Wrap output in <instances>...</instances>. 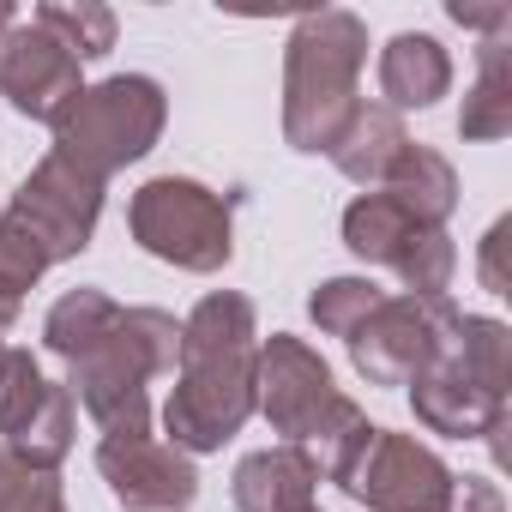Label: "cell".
I'll list each match as a JSON object with an SVG mask.
<instances>
[{
	"label": "cell",
	"mask_w": 512,
	"mask_h": 512,
	"mask_svg": "<svg viewBox=\"0 0 512 512\" xmlns=\"http://www.w3.org/2000/svg\"><path fill=\"white\" fill-rule=\"evenodd\" d=\"M506 326L488 314H458L440 350L410 380L416 422L446 440H488L494 464L506 458Z\"/></svg>",
	"instance_id": "277c9868"
},
{
	"label": "cell",
	"mask_w": 512,
	"mask_h": 512,
	"mask_svg": "<svg viewBox=\"0 0 512 512\" xmlns=\"http://www.w3.org/2000/svg\"><path fill=\"white\" fill-rule=\"evenodd\" d=\"M229 494L241 512H308L320 494V464L308 446H260L235 464Z\"/></svg>",
	"instance_id": "9a60e30c"
},
{
	"label": "cell",
	"mask_w": 512,
	"mask_h": 512,
	"mask_svg": "<svg viewBox=\"0 0 512 512\" xmlns=\"http://www.w3.org/2000/svg\"><path fill=\"white\" fill-rule=\"evenodd\" d=\"M0 512H67L61 476L55 470H31L0 446Z\"/></svg>",
	"instance_id": "603a6c76"
},
{
	"label": "cell",
	"mask_w": 512,
	"mask_h": 512,
	"mask_svg": "<svg viewBox=\"0 0 512 512\" xmlns=\"http://www.w3.org/2000/svg\"><path fill=\"white\" fill-rule=\"evenodd\" d=\"M452 320L458 308L446 296H380V308L344 344L368 386H410L422 362L440 350V338L452 332Z\"/></svg>",
	"instance_id": "30bf717a"
},
{
	"label": "cell",
	"mask_w": 512,
	"mask_h": 512,
	"mask_svg": "<svg viewBox=\"0 0 512 512\" xmlns=\"http://www.w3.org/2000/svg\"><path fill=\"white\" fill-rule=\"evenodd\" d=\"M55 260H49V247L7 211L0 217V326H13L19 320V308H25V296L37 290V278L49 272Z\"/></svg>",
	"instance_id": "ffe728a7"
},
{
	"label": "cell",
	"mask_w": 512,
	"mask_h": 512,
	"mask_svg": "<svg viewBox=\"0 0 512 512\" xmlns=\"http://www.w3.org/2000/svg\"><path fill=\"white\" fill-rule=\"evenodd\" d=\"M404 145H410L404 121H398L386 103H362L326 157H332V163H338V169H344L356 187H368V193H374V187L386 181V169L398 163V151H404Z\"/></svg>",
	"instance_id": "e0dca14e"
},
{
	"label": "cell",
	"mask_w": 512,
	"mask_h": 512,
	"mask_svg": "<svg viewBox=\"0 0 512 512\" xmlns=\"http://www.w3.org/2000/svg\"><path fill=\"white\" fill-rule=\"evenodd\" d=\"M368 67V25L350 7L302 13L284 43V139L290 151H332L362 109L356 85Z\"/></svg>",
	"instance_id": "3957f363"
},
{
	"label": "cell",
	"mask_w": 512,
	"mask_h": 512,
	"mask_svg": "<svg viewBox=\"0 0 512 512\" xmlns=\"http://www.w3.org/2000/svg\"><path fill=\"white\" fill-rule=\"evenodd\" d=\"M0 374H7V344H0Z\"/></svg>",
	"instance_id": "83f0119b"
},
{
	"label": "cell",
	"mask_w": 512,
	"mask_h": 512,
	"mask_svg": "<svg viewBox=\"0 0 512 512\" xmlns=\"http://www.w3.org/2000/svg\"><path fill=\"white\" fill-rule=\"evenodd\" d=\"M452 91V55L428 31H398L380 49V97L392 115L404 109H434Z\"/></svg>",
	"instance_id": "2e32d148"
},
{
	"label": "cell",
	"mask_w": 512,
	"mask_h": 512,
	"mask_svg": "<svg viewBox=\"0 0 512 512\" xmlns=\"http://www.w3.org/2000/svg\"><path fill=\"white\" fill-rule=\"evenodd\" d=\"M163 121H169L163 85L145 73H115L103 85H85L49 127H55V157L109 187L115 169L139 163L163 139Z\"/></svg>",
	"instance_id": "8992f818"
},
{
	"label": "cell",
	"mask_w": 512,
	"mask_h": 512,
	"mask_svg": "<svg viewBox=\"0 0 512 512\" xmlns=\"http://www.w3.org/2000/svg\"><path fill=\"white\" fill-rule=\"evenodd\" d=\"M344 247L368 266H386L404 296H446L452 290V272H458V247L446 229L410 217L392 193H362L350 199L344 211Z\"/></svg>",
	"instance_id": "ba28073f"
},
{
	"label": "cell",
	"mask_w": 512,
	"mask_h": 512,
	"mask_svg": "<svg viewBox=\"0 0 512 512\" xmlns=\"http://www.w3.org/2000/svg\"><path fill=\"white\" fill-rule=\"evenodd\" d=\"M380 284L374 278H326L314 296H308V314H314V326L326 332V338H350L374 308H380Z\"/></svg>",
	"instance_id": "7402d4cb"
},
{
	"label": "cell",
	"mask_w": 512,
	"mask_h": 512,
	"mask_svg": "<svg viewBox=\"0 0 512 512\" xmlns=\"http://www.w3.org/2000/svg\"><path fill=\"white\" fill-rule=\"evenodd\" d=\"M79 91H85L79 55L55 31H43L37 19H19V25L0 31V97H7L19 115L55 121Z\"/></svg>",
	"instance_id": "5bb4252c"
},
{
	"label": "cell",
	"mask_w": 512,
	"mask_h": 512,
	"mask_svg": "<svg viewBox=\"0 0 512 512\" xmlns=\"http://www.w3.org/2000/svg\"><path fill=\"white\" fill-rule=\"evenodd\" d=\"M13 217L49 247V260H79L97 235V217H103V181H91L85 169H73L67 157H43L19 193H13Z\"/></svg>",
	"instance_id": "7c38bea8"
},
{
	"label": "cell",
	"mask_w": 512,
	"mask_h": 512,
	"mask_svg": "<svg viewBox=\"0 0 512 512\" xmlns=\"http://www.w3.org/2000/svg\"><path fill=\"white\" fill-rule=\"evenodd\" d=\"M458 133L476 139V145L512 133V37H506V31L476 49V85L464 91Z\"/></svg>",
	"instance_id": "ac0fdd59"
},
{
	"label": "cell",
	"mask_w": 512,
	"mask_h": 512,
	"mask_svg": "<svg viewBox=\"0 0 512 512\" xmlns=\"http://www.w3.org/2000/svg\"><path fill=\"white\" fill-rule=\"evenodd\" d=\"M253 410H260V320L247 296L211 290L181 320L175 392L163 404L169 446H181L187 458L223 452V440H235Z\"/></svg>",
	"instance_id": "7a4b0ae2"
},
{
	"label": "cell",
	"mask_w": 512,
	"mask_h": 512,
	"mask_svg": "<svg viewBox=\"0 0 512 512\" xmlns=\"http://www.w3.org/2000/svg\"><path fill=\"white\" fill-rule=\"evenodd\" d=\"M452 25H464V31H488V37H500V31H512V7H470V0H452Z\"/></svg>",
	"instance_id": "484cf974"
},
{
	"label": "cell",
	"mask_w": 512,
	"mask_h": 512,
	"mask_svg": "<svg viewBox=\"0 0 512 512\" xmlns=\"http://www.w3.org/2000/svg\"><path fill=\"white\" fill-rule=\"evenodd\" d=\"M506 241H512V217H494L488 235H482V290L488 296H512V278H506Z\"/></svg>",
	"instance_id": "cb8c5ba5"
},
{
	"label": "cell",
	"mask_w": 512,
	"mask_h": 512,
	"mask_svg": "<svg viewBox=\"0 0 512 512\" xmlns=\"http://www.w3.org/2000/svg\"><path fill=\"white\" fill-rule=\"evenodd\" d=\"M43 31H55L73 55H79V67L85 61H103L109 49H115V13L109 7H97V0H79V7H73V0H43V7L31 13Z\"/></svg>",
	"instance_id": "44dd1931"
},
{
	"label": "cell",
	"mask_w": 512,
	"mask_h": 512,
	"mask_svg": "<svg viewBox=\"0 0 512 512\" xmlns=\"http://www.w3.org/2000/svg\"><path fill=\"white\" fill-rule=\"evenodd\" d=\"M446 512H506V500H500V488L488 476H452Z\"/></svg>",
	"instance_id": "d4e9b609"
},
{
	"label": "cell",
	"mask_w": 512,
	"mask_h": 512,
	"mask_svg": "<svg viewBox=\"0 0 512 512\" xmlns=\"http://www.w3.org/2000/svg\"><path fill=\"white\" fill-rule=\"evenodd\" d=\"M380 193H392L410 217L446 229V217H452V205H458V175H452V163H446L440 151H428V145L410 139V145L398 151V163L386 169Z\"/></svg>",
	"instance_id": "d6986e66"
},
{
	"label": "cell",
	"mask_w": 512,
	"mask_h": 512,
	"mask_svg": "<svg viewBox=\"0 0 512 512\" xmlns=\"http://www.w3.org/2000/svg\"><path fill=\"white\" fill-rule=\"evenodd\" d=\"M260 410L272 422V434H284V446H308L320 476L338 482L344 464L356 458V446L368 440V416L356 398H344L332 386V368L314 344L272 332L260 344Z\"/></svg>",
	"instance_id": "5b68a950"
},
{
	"label": "cell",
	"mask_w": 512,
	"mask_h": 512,
	"mask_svg": "<svg viewBox=\"0 0 512 512\" xmlns=\"http://www.w3.org/2000/svg\"><path fill=\"white\" fill-rule=\"evenodd\" d=\"M338 488L350 500H362L368 512H446L452 500V470L434 446H422L416 434H392V428H368V440L356 446V458L344 464Z\"/></svg>",
	"instance_id": "9c48e42d"
},
{
	"label": "cell",
	"mask_w": 512,
	"mask_h": 512,
	"mask_svg": "<svg viewBox=\"0 0 512 512\" xmlns=\"http://www.w3.org/2000/svg\"><path fill=\"white\" fill-rule=\"evenodd\" d=\"M127 229L151 260L175 272H223L235 253L229 199L193 175H157L127 199Z\"/></svg>",
	"instance_id": "52a82bcc"
},
{
	"label": "cell",
	"mask_w": 512,
	"mask_h": 512,
	"mask_svg": "<svg viewBox=\"0 0 512 512\" xmlns=\"http://www.w3.org/2000/svg\"><path fill=\"white\" fill-rule=\"evenodd\" d=\"M7 25H19V13L7 7V0H0V31H7Z\"/></svg>",
	"instance_id": "4316f807"
},
{
	"label": "cell",
	"mask_w": 512,
	"mask_h": 512,
	"mask_svg": "<svg viewBox=\"0 0 512 512\" xmlns=\"http://www.w3.org/2000/svg\"><path fill=\"white\" fill-rule=\"evenodd\" d=\"M79 416L73 392L55 386L31 350H7V374H0V446L31 470H61L73 452Z\"/></svg>",
	"instance_id": "8fae6325"
},
{
	"label": "cell",
	"mask_w": 512,
	"mask_h": 512,
	"mask_svg": "<svg viewBox=\"0 0 512 512\" xmlns=\"http://www.w3.org/2000/svg\"><path fill=\"white\" fill-rule=\"evenodd\" d=\"M308 512H320V506H308Z\"/></svg>",
	"instance_id": "f1b7e54d"
},
{
	"label": "cell",
	"mask_w": 512,
	"mask_h": 512,
	"mask_svg": "<svg viewBox=\"0 0 512 512\" xmlns=\"http://www.w3.org/2000/svg\"><path fill=\"white\" fill-rule=\"evenodd\" d=\"M97 470L127 512H187L199 500V470L181 446L157 434H103Z\"/></svg>",
	"instance_id": "4fadbf2b"
},
{
	"label": "cell",
	"mask_w": 512,
	"mask_h": 512,
	"mask_svg": "<svg viewBox=\"0 0 512 512\" xmlns=\"http://www.w3.org/2000/svg\"><path fill=\"white\" fill-rule=\"evenodd\" d=\"M43 350L67 362V392L103 434H151V380L175 368L181 326L163 308H121L79 284L49 308Z\"/></svg>",
	"instance_id": "6da1fadb"
}]
</instances>
